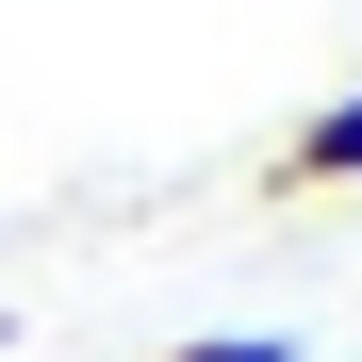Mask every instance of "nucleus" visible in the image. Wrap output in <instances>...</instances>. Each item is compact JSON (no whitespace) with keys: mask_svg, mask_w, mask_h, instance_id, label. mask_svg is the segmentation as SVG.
I'll list each match as a JSON object with an SVG mask.
<instances>
[{"mask_svg":"<svg viewBox=\"0 0 362 362\" xmlns=\"http://www.w3.org/2000/svg\"><path fill=\"white\" fill-rule=\"evenodd\" d=\"M329 181H362V83L329 115H296V148H280V198H329Z\"/></svg>","mask_w":362,"mask_h":362,"instance_id":"nucleus-1","label":"nucleus"},{"mask_svg":"<svg viewBox=\"0 0 362 362\" xmlns=\"http://www.w3.org/2000/svg\"><path fill=\"white\" fill-rule=\"evenodd\" d=\"M165 362H296L280 329H198V346H165Z\"/></svg>","mask_w":362,"mask_h":362,"instance_id":"nucleus-2","label":"nucleus"}]
</instances>
